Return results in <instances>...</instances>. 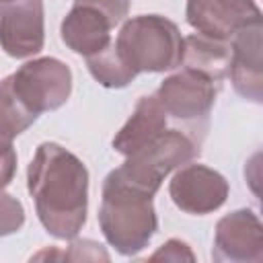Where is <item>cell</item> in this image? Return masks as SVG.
Masks as SVG:
<instances>
[{"mask_svg":"<svg viewBox=\"0 0 263 263\" xmlns=\"http://www.w3.org/2000/svg\"><path fill=\"white\" fill-rule=\"evenodd\" d=\"M27 189L53 238L78 236L88 214V168L74 152L55 142L39 144L27 168Z\"/></svg>","mask_w":263,"mask_h":263,"instance_id":"6da1fadb","label":"cell"},{"mask_svg":"<svg viewBox=\"0 0 263 263\" xmlns=\"http://www.w3.org/2000/svg\"><path fill=\"white\" fill-rule=\"evenodd\" d=\"M150 193L123 183L113 171L103 181L99 205V226L119 255L136 257L144 251L158 230V218Z\"/></svg>","mask_w":263,"mask_h":263,"instance_id":"7a4b0ae2","label":"cell"},{"mask_svg":"<svg viewBox=\"0 0 263 263\" xmlns=\"http://www.w3.org/2000/svg\"><path fill=\"white\" fill-rule=\"evenodd\" d=\"M113 43L136 74L168 72L181 64V31L162 14H140L127 18Z\"/></svg>","mask_w":263,"mask_h":263,"instance_id":"3957f363","label":"cell"},{"mask_svg":"<svg viewBox=\"0 0 263 263\" xmlns=\"http://www.w3.org/2000/svg\"><path fill=\"white\" fill-rule=\"evenodd\" d=\"M199 154L201 142L195 136L171 125L158 138L125 156L123 164L113 168V173L123 183L156 195L166 175L187 162H193Z\"/></svg>","mask_w":263,"mask_h":263,"instance_id":"277c9868","label":"cell"},{"mask_svg":"<svg viewBox=\"0 0 263 263\" xmlns=\"http://www.w3.org/2000/svg\"><path fill=\"white\" fill-rule=\"evenodd\" d=\"M218 86L220 84H214L203 76H197L189 70H181L166 76L154 95L164 107L168 121H175V127L203 142L210 125V113L216 103Z\"/></svg>","mask_w":263,"mask_h":263,"instance_id":"5b68a950","label":"cell"},{"mask_svg":"<svg viewBox=\"0 0 263 263\" xmlns=\"http://www.w3.org/2000/svg\"><path fill=\"white\" fill-rule=\"evenodd\" d=\"M12 90L37 115L55 111L70 99L72 70L58 58H35L10 74Z\"/></svg>","mask_w":263,"mask_h":263,"instance_id":"8992f818","label":"cell"},{"mask_svg":"<svg viewBox=\"0 0 263 263\" xmlns=\"http://www.w3.org/2000/svg\"><path fill=\"white\" fill-rule=\"evenodd\" d=\"M230 193L226 177L205 164L187 162L177 168L168 183V195L173 203L193 216H205L220 210Z\"/></svg>","mask_w":263,"mask_h":263,"instance_id":"52a82bcc","label":"cell"},{"mask_svg":"<svg viewBox=\"0 0 263 263\" xmlns=\"http://www.w3.org/2000/svg\"><path fill=\"white\" fill-rule=\"evenodd\" d=\"M43 0H0V47L6 55L25 60L43 49Z\"/></svg>","mask_w":263,"mask_h":263,"instance_id":"ba28073f","label":"cell"},{"mask_svg":"<svg viewBox=\"0 0 263 263\" xmlns=\"http://www.w3.org/2000/svg\"><path fill=\"white\" fill-rule=\"evenodd\" d=\"M212 259L220 263L263 261V224L253 210L240 208L218 220Z\"/></svg>","mask_w":263,"mask_h":263,"instance_id":"9c48e42d","label":"cell"},{"mask_svg":"<svg viewBox=\"0 0 263 263\" xmlns=\"http://www.w3.org/2000/svg\"><path fill=\"white\" fill-rule=\"evenodd\" d=\"M187 23L201 35L230 41L238 31L263 23L255 0H187Z\"/></svg>","mask_w":263,"mask_h":263,"instance_id":"30bf717a","label":"cell"},{"mask_svg":"<svg viewBox=\"0 0 263 263\" xmlns=\"http://www.w3.org/2000/svg\"><path fill=\"white\" fill-rule=\"evenodd\" d=\"M263 25H251L230 39V80L234 90L253 103L263 101Z\"/></svg>","mask_w":263,"mask_h":263,"instance_id":"8fae6325","label":"cell"},{"mask_svg":"<svg viewBox=\"0 0 263 263\" xmlns=\"http://www.w3.org/2000/svg\"><path fill=\"white\" fill-rule=\"evenodd\" d=\"M111 23L92 6L74 4L60 25V37L78 55H92L111 43Z\"/></svg>","mask_w":263,"mask_h":263,"instance_id":"7c38bea8","label":"cell"},{"mask_svg":"<svg viewBox=\"0 0 263 263\" xmlns=\"http://www.w3.org/2000/svg\"><path fill=\"white\" fill-rule=\"evenodd\" d=\"M168 123H171L168 115L160 105V101L156 99V95H146L136 103L134 113L115 134L111 142L113 150L123 156H129L132 152L140 150L142 146L158 138L166 127H171Z\"/></svg>","mask_w":263,"mask_h":263,"instance_id":"4fadbf2b","label":"cell"},{"mask_svg":"<svg viewBox=\"0 0 263 263\" xmlns=\"http://www.w3.org/2000/svg\"><path fill=\"white\" fill-rule=\"evenodd\" d=\"M179 66L212 80L214 84H220L230 72V41L191 33L183 37V53Z\"/></svg>","mask_w":263,"mask_h":263,"instance_id":"5bb4252c","label":"cell"},{"mask_svg":"<svg viewBox=\"0 0 263 263\" xmlns=\"http://www.w3.org/2000/svg\"><path fill=\"white\" fill-rule=\"evenodd\" d=\"M86 68L90 76L105 88H125L138 74L127 66V62L117 51L115 43L111 41L99 53L86 58Z\"/></svg>","mask_w":263,"mask_h":263,"instance_id":"9a60e30c","label":"cell"},{"mask_svg":"<svg viewBox=\"0 0 263 263\" xmlns=\"http://www.w3.org/2000/svg\"><path fill=\"white\" fill-rule=\"evenodd\" d=\"M39 115L33 113L12 90L10 76L0 80V132L10 136L12 140L27 132Z\"/></svg>","mask_w":263,"mask_h":263,"instance_id":"2e32d148","label":"cell"},{"mask_svg":"<svg viewBox=\"0 0 263 263\" xmlns=\"http://www.w3.org/2000/svg\"><path fill=\"white\" fill-rule=\"evenodd\" d=\"M45 257H55V259H68V261H109V253L103 249V245H99L97 240L90 238H72V242L68 245L66 251L58 253V251H41L37 253L33 259H45Z\"/></svg>","mask_w":263,"mask_h":263,"instance_id":"e0dca14e","label":"cell"},{"mask_svg":"<svg viewBox=\"0 0 263 263\" xmlns=\"http://www.w3.org/2000/svg\"><path fill=\"white\" fill-rule=\"evenodd\" d=\"M25 224V208L23 203L0 189V236L16 234Z\"/></svg>","mask_w":263,"mask_h":263,"instance_id":"ac0fdd59","label":"cell"},{"mask_svg":"<svg viewBox=\"0 0 263 263\" xmlns=\"http://www.w3.org/2000/svg\"><path fill=\"white\" fill-rule=\"evenodd\" d=\"M74 4L97 8L101 14L107 16V21L111 23V27H117L127 16L132 0H74Z\"/></svg>","mask_w":263,"mask_h":263,"instance_id":"d6986e66","label":"cell"},{"mask_svg":"<svg viewBox=\"0 0 263 263\" xmlns=\"http://www.w3.org/2000/svg\"><path fill=\"white\" fill-rule=\"evenodd\" d=\"M16 175V150L12 138L0 132V189L8 187Z\"/></svg>","mask_w":263,"mask_h":263,"instance_id":"ffe728a7","label":"cell"},{"mask_svg":"<svg viewBox=\"0 0 263 263\" xmlns=\"http://www.w3.org/2000/svg\"><path fill=\"white\" fill-rule=\"evenodd\" d=\"M160 259H164V261H183V259L185 261H195V255L191 253L187 242H183L179 238H171L156 253L150 255V261H160Z\"/></svg>","mask_w":263,"mask_h":263,"instance_id":"44dd1931","label":"cell"}]
</instances>
